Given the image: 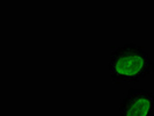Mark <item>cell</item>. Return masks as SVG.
Masks as SVG:
<instances>
[{"mask_svg":"<svg viewBox=\"0 0 154 116\" xmlns=\"http://www.w3.org/2000/svg\"><path fill=\"white\" fill-rule=\"evenodd\" d=\"M153 71L154 62L144 46L129 43L117 46L111 52L109 72L114 83L136 84Z\"/></svg>","mask_w":154,"mask_h":116,"instance_id":"6da1fadb","label":"cell"},{"mask_svg":"<svg viewBox=\"0 0 154 116\" xmlns=\"http://www.w3.org/2000/svg\"><path fill=\"white\" fill-rule=\"evenodd\" d=\"M118 113L119 116H154V92L129 89L122 98Z\"/></svg>","mask_w":154,"mask_h":116,"instance_id":"7a4b0ae2","label":"cell"}]
</instances>
